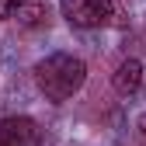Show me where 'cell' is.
Listing matches in <instances>:
<instances>
[{
	"label": "cell",
	"mask_w": 146,
	"mask_h": 146,
	"mask_svg": "<svg viewBox=\"0 0 146 146\" xmlns=\"http://www.w3.org/2000/svg\"><path fill=\"white\" fill-rule=\"evenodd\" d=\"M42 17H45V4H42V0H21L17 11H14V21L25 25V28L42 25Z\"/></svg>",
	"instance_id": "5"
},
{
	"label": "cell",
	"mask_w": 146,
	"mask_h": 146,
	"mask_svg": "<svg viewBox=\"0 0 146 146\" xmlns=\"http://www.w3.org/2000/svg\"><path fill=\"white\" fill-rule=\"evenodd\" d=\"M0 146H38V125L25 115L0 122Z\"/></svg>",
	"instance_id": "3"
},
{
	"label": "cell",
	"mask_w": 146,
	"mask_h": 146,
	"mask_svg": "<svg viewBox=\"0 0 146 146\" xmlns=\"http://www.w3.org/2000/svg\"><path fill=\"white\" fill-rule=\"evenodd\" d=\"M87 80V63L73 52H49L35 63V84L45 94V101H70Z\"/></svg>",
	"instance_id": "1"
},
{
	"label": "cell",
	"mask_w": 146,
	"mask_h": 146,
	"mask_svg": "<svg viewBox=\"0 0 146 146\" xmlns=\"http://www.w3.org/2000/svg\"><path fill=\"white\" fill-rule=\"evenodd\" d=\"M17 4H21V0H0V21H4V17H14Z\"/></svg>",
	"instance_id": "6"
},
{
	"label": "cell",
	"mask_w": 146,
	"mask_h": 146,
	"mask_svg": "<svg viewBox=\"0 0 146 146\" xmlns=\"http://www.w3.org/2000/svg\"><path fill=\"white\" fill-rule=\"evenodd\" d=\"M143 80H146V70H143L139 59H122L118 70H115V77H111V84H115V90H118L122 98L136 94V90L143 87Z\"/></svg>",
	"instance_id": "4"
},
{
	"label": "cell",
	"mask_w": 146,
	"mask_h": 146,
	"mask_svg": "<svg viewBox=\"0 0 146 146\" xmlns=\"http://www.w3.org/2000/svg\"><path fill=\"white\" fill-rule=\"evenodd\" d=\"M136 125H139V132H143V136H146V111H143V115H139V122H136Z\"/></svg>",
	"instance_id": "7"
},
{
	"label": "cell",
	"mask_w": 146,
	"mask_h": 146,
	"mask_svg": "<svg viewBox=\"0 0 146 146\" xmlns=\"http://www.w3.org/2000/svg\"><path fill=\"white\" fill-rule=\"evenodd\" d=\"M118 0H59V11L73 28H104L115 25Z\"/></svg>",
	"instance_id": "2"
}]
</instances>
